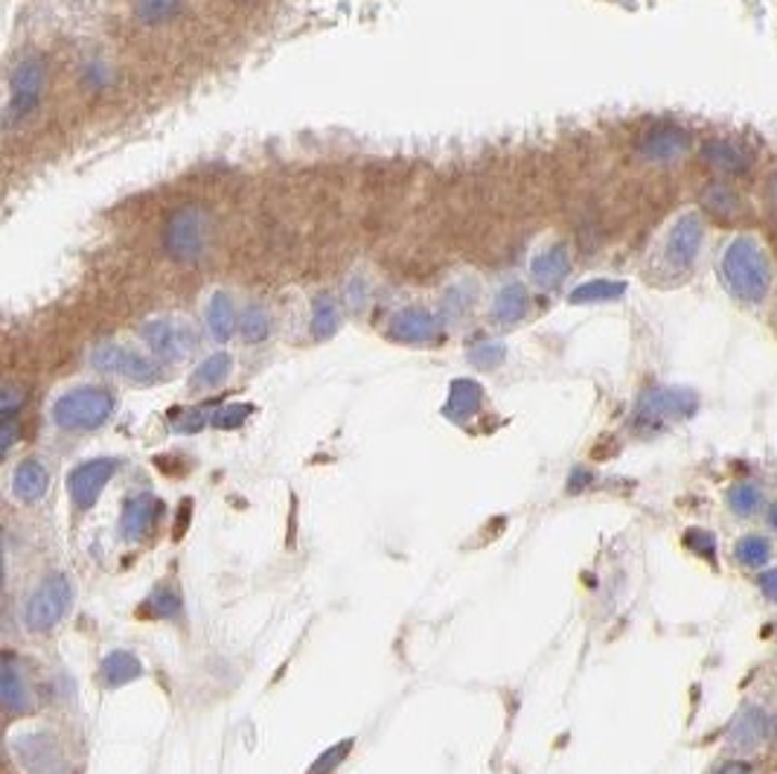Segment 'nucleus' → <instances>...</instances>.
<instances>
[{"mask_svg":"<svg viewBox=\"0 0 777 774\" xmlns=\"http://www.w3.org/2000/svg\"><path fill=\"white\" fill-rule=\"evenodd\" d=\"M210 245V219L201 207H178L163 225V251L170 259L196 265Z\"/></svg>","mask_w":777,"mask_h":774,"instance_id":"nucleus-1","label":"nucleus"},{"mask_svg":"<svg viewBox=\"0 0 777 774\" xmlns=\"http://www.w3.org/2000/svg\"><path fill=\"white\" fill-rule=\"evenodd\" d=\"M114 414V396L105 388H76L53 405L55 426L64 431H93Z\"/></svg>","mask_w":777,"mask_h":774,"instance_id":"nucleus-2","label":"nucleus"},{"mask_svg":"<svg viewBox=\"0 0 777 774\" xmlns=\"http://www.w3.org/2000/svg\"><path fill=\"white\" fill-rule=\"evenodd\" d=\"M73 606V583L64 574H50L27 602V626L36 632L53 629Z\"/></svg>","mask_w":777,"mask_h":774,"instance_id":"nucleus-3","label":"nucleus"},{"mask_svg":"<svg viewBox=\"0 0 777 774\" xmlns=\"http://www.w3.org/2000/svg\"><path fill=\"white\" fill-rule=\"evenodd\" d=\"M47 83V64L41 55H24L10 76V111L15 117H27L41 105Z\"/></svg>","mask_w":777,"mask_h":774,"instance_id":"nucleus-4","label":"nucleus"},{"mask_svg":"<svg viewBox=\"0 0 777 774\" xmlns=\"http://www.w3.org/2000/svg\"><path fill=\"white\" fill-rule=\"evenodd\" d=\"M12 751L27 774H67V760L50 734L33 731L12 739Z\"/></svg>","mask_w":777,"mask_h":774,"instance_id":"nucleus-5","label":"nucleus"},{"mask_svg":"<svg viewBox=\"0 0 777 774\" xmlns=\"http://www.w3.org/2000/svg\"><path fill=\"white\" fill-rule=\"evenodd\" d=\"M91 365L100 370V373H114V376H126L131 382H158L161 379V367L154 365L152 358L140 356V353H131L126 346L120 344H100L91 353Z\"/></svg>","mask_w":777,"mask_h":774,"instance_id":"nucleus-6","label":"nucleus"},{"mask_svg":"<svg viewBox=\"0 0 777 774\" xmlns=\"http://www.w3.org/2000/svg\"><path fill=\"white\" fill-rule=\"evenodd\" d=\"M117 460L114 457H97L88 464L76 466L67 478V492H71V502L79 510H91L97 498L102 495V490L109 486V481L117 472Z\"/></svg>","mask_w":777,"mask_h":774,"instance_id":"nucleus-7","label":"nucleus"},{"mask_svg":"<svg viewBox=\"0 0 777 774\" xmlns=\"http://www.w3.org/2000/svg\"><path fill=\"white\" fill-rule=\"evenodd\" d=\"M140 335L149 346H152L154 356H161L163 361H181L190 356V350L196 346L190 327H184L178 320H149Z\"/></svg>","mask_w":777,"mask_h":774,"instance_id":"nucleus-8","label":"nucleus"},{"mask_svg":"<svg viewBox=\"0 0 777 774\" xmlns=\"http://www.w3.org/2000/svg\"><path fill=\"white\" fill-rule=\"evenodd\" d=\"M390 335L405 344H428L440 335V323L428 309L419 306H408V309L397 312L390 320Z\"/></svg>","mask_w":777,"mask_h":774,"instance_id":"nucleus-9","label":"nucleus"},{"mask_svg":"<svg viewBox=\"0 0 777 774\" xmlns=\"http://www.w3.org/2000/svg\"><path fill=\"white\" fill-rule=\"evenodd\" d=\"M161 510V502L154 498L152 492H137V495H131V498L123 504V519H120L123 536L131 538V542L143 538L146 533L154 528V521H158Z\"/></svg>","mask_w":777,"mask_h":774,"instance_id":"nucleus-10","label":"nucleus"},{"mask_svg":"<svg viewBox=\"0 0 777 774\" xmlns=\"http://www.w3.org/2000/svg\"><path fill=\"white\" fill-rule=\"evenodd\" d=\"M0 699L3 708L10 713H29L36 708V696L29 690V682L18 661L12 656L3 658V670H0Z\"/></svg>","mask_w":777,"mask_h":774,"instance_id":"nucleus-11","label":"nucleus"},{"mask_svg":"<svg viewBox=\"0 0 777 774\" xmlns=\"http://www.w3.org/2000/svg\"><path fill=\"white\" fill-rule=\"evenodd\" d=\"M571 271V254L565 245H551L548 251H542L539 256H534L530 263V277L536 280V286L542 289H553L560 286Z\"/></svg>","mask_w":777,"mask_h":774,"instance_id":"nucleus-12","label":"nucleus"},{"mask_svg":"<svg viewBox=\"0 0 777 774\" xmlns=\"http://www.w3.org/2000/svg\"><path fill=\"white\" fill-rule=\"evenodd\" d=\"M50 486V472L38 460H24V464L15 469V478H12V492L18 502H38L41 495Z\"/></svg>","mask_w":777,"mask_h":774,"instance_id":"nucleus-13","label":"nucleus"},{"mask_svg":"<svg viewBox=\"0 0 777 774\" xmlns=\"http://www.w3.org/2000/svg\"><path fill=\"white\" fill-rule=\"evenodd\" d=\"M527 306H530V301H527L525 286H504V289L496 294V303H492V318H496L501 327H513V323L525 318Z\"/></svg>","mask_w":777,"mask_h":774,"instance_id":"nucleus-14","label":"nucleus"},{"mask_svg":"<svg viewBox=\"0 0 777 774\" xmlns=\"http://www.w3.org/2000/svg\"><path fill=\"white\" fill-rule=\"evenodd\" d=\"M480 402H484V391H480V384L472 382V379H461V382H454L452 391H449L446 417L469 419L472 414L480 408Z\"/></svg>","mask_w":777,"mask_h":774,"instance_id":"nucleus-15","label":"nucleus"},{"mask_svg":"<svg viewBox=\"0 0 777 774\" xmlns=\"http://www.w3.org/2000/svg\"><path fill=\"white\" fill-rule=\"evenodd\" d=\"M140 675H143L140 658L131 656V652H123V649L111 652V656L102 661V682L109 684V687H123V684L135 682Z\"/></svg>","mask_w":777,"mask_h":774,"instance_id":"nucleus-16","label":"nucleus"},{"mask_svg":"<svg viewBox=\"0 0 777 774\" xmlns=\"http://www.w3.org/2000/svg\"><path fill=\"white\" fill-rule=\"evenodd\" d=\"M236 327H239V323H236L234 301H230V297H227L225 292H216L208 303V329H210V335L216 338V341H227V338L234 335Z\"/></svg>","mask_w":777,"mask_h":774,"instance_id":"nucleus-17","label":"nucleus"},{"mask_svg":"<svg viewBox=\"0 0 777 774\" xmlns=\"http://www.w3.org/2000/svg\"><path fill=\"white\" fill-rule=\"evenodd\" d=\"M766 731H768L766 713L760 711V708H749V711H742L740 716H737V722H734L731 743L737 748L757 746L760 739L766 737Z\"/></svg>","mask_w":777,"mask_h":774,"instance_id":"nucleus-18","label":"nucleus"},{"mask_svg":"<svg viewBox=\"0 0 777 774\" xmlns=\"http://www.w3.org/2000/svg\"><path fill=\"white\" fill-rule=\"evenodd\" d=\"M230 370H234V358L227 356V353H216V356L204 358L199 370L192 373V388H199V391L218 388L230 376Z\"/></svg>","mask_w":777,"mask_h":774,"instance_id":"nucleus-19","label":"nucleus"},{"mask_svg":"<svg viewBox=\"0 0 777 774\" xmlns=\"http://www.w3.org/2000/svg\"><path fill=\"white\" fill-rule=\"evenodd\" d=\"M341 327V309L333 297H317L312 306V332L315 338H329Z\"/></svg>","mask_w":777,"mask_h":774,"instance_id":"nucleus-20","label":"nucleus"},{"mask_svg":"<svg viewBox=\"0 0 777 774\" xmlns=\"http://www.w3.org/2000/svg\"><path fill=\"white\" fill-rule=\"evenodd\" d=\"M143 611L158 614V618L175 620L181 614V594L175 592L172 585H158L152 592V597L143 602Z\"/></svg>","mask_w":777,"mask_h":774,"instance_id":"nucleus-21","label":"nucleus"},{"mask_svg":"<svg viewBox=\"0 0 777 774\" xmlns=\"http://www.w3.org/2000/svg\"><path fill=\"white\" fill-rule=\"evenodd\" d=\"M239 332H242L248 344L265 341V338L272 335V318H268V312H265L263 306H248L242 320H239Z\"/></svg>","mask_w":777,"mask_h":774,"instance_id":"nucleus-22","label":"nucleus"},{"mask_svg":"<svg viewBox=\"0 0 777 774\" xmlns=\"http://www.w3.org/2000/svg\"><path fill=\"white\" fill-rule=\"evenodd\" d=\"M181 3L184 0H135V12L143 24L154 27V24L175 18L181 12Z\"/></svg>","mask_w":777,"mask_h":774,"instance_id":"nucleus-23","label":"nucleus"},{"mask_svg":"<svg viewBox=\"0 0 777 774\" xmlns=\"http://www.w3.org/2000/svg\"><path fill=\"white\" fill-rule=\"evenodd\" d=\"M734 556H737V562H740L742 568H763L768 566V559H772V547H768V542L763 536H745L737 542Z\"/></svg>","mask_w":777,"mask_h":774,"instance_id":"nucleus-24","label":"nucleus"},{"mask_svg":"<svg viewBox=\"0 0 777 774\" xmlns=\"http://www.w3.org/2000/svg\"><path fill=\"white\" fill-rule=\"evenodd\" d=\"M626 286L624 283H612V280H591V283L579 286L571 294V303H597V301H612V297H621Z\"/></svg>","mask_w":777,"mask_h":774,"instance_id":"nucleus-25","label":"nucleus"},{"mask_svg":"<svg viewBox=\"0 0 777 774\" xmlns=\"http://www.w3.org/2000/svg\"><path fill=\"white\" fill-rule=\"evenodd\" d=\"M728 504H731V510L737 512V516H754V512L760 510V504H763V495H760L757 486H751V483H737V486H731V492H728Z\"/></svg>","mask_w":777,"mask_h":774,"instance_id":"nucleus-26","label":"nucleus"},{"mask_svg":"<svg viewBox=\"0 0 777 774\" xmlns=\"http://www.w3.org/2000/svg\"><path fill=\"white\" fill-rule=\"evenodd\" d=\"M506 350L504 344H498V341H484V344L472 346V365L484 367V370H492V367H498L501 361H504Z\"/></svg>","mask_w":777,"mask_h":774,"instance_id":"nucleus-27","label":"nucleus"},{"mask_svg":"<svg viewBox=\"0 0 777 774\" xmlns=\"http://www.w3.org/2000/svg\"><path fill=\"white\" fill-rule=\"evenodd\" d=\"M248 417H251V405H225V408H218L216 414H213V426H218V429H236V426H242Z\"/></svg>","mask_w":777,"mask_h":774,"instance_id":"nucleus-28","label":"nucleus"},{"mask_svg":"<svg viewBox=\"0 0 777 774\" xmlns=\"http://www.w3.org/2000/svg\"><path fill=\"white\" fill-rule=\"evenodd\" d=\"M685 542L687 547H693L699 556H705L707 562H716V542L711 533H705V530H687Z\"/></svg>","mask_w":777,"mask_h":774,"instance_id":"nucleus-29","label":"nucleus"},{"mask_svg":"<svg viewBox=\"0 0 777 774\" xmlns=\"http://www.w3.org/2000/svg\"><path fill=\"white\" fill-rule=\"evenodd\" d=\"M353 748V739H343V743H338L335 748H329L321 760H317L315 765H312V772L309 774H329L335 769V765L341 763L343 757H347V751Z\"/></svg>","mask_w":777,"mask_h":774,"instance_id":"nucleus-30","label":"nucleus"},{"mask_svg":"<svg viewBox=\"0 0 777 774\" xmlns=\"http://www.w3.org/2000/svg\"><path fill=\"white\" fill-rule=\"evenodd\" d=\"M21 408H24V391L3 388V393H0V414H3V419H15Z\"/></svg>","mask_w":777,"mask_h":774,"instance_id":"nucleus-31","label":"nucleus"},{"mask_svg":"<svg viewBox=\"0 0 777 774\" xmlns=\"http://www.w3.org/2000/svg\"><path fill=\"white\" fill-rule=\"evenodd\" d=\"M760 588H763L768 600L777 602V568H772L766 574H760Z\"/></svg>","mask_w":777,"mask_h":774,"instance_id":"nucleus-32","label":"nucleus"},{"mask_svg":"<svg viewBox=\"0 0 777 774\" xmlns=\"http://www.w3.org/2000/svg\"><path fill=\"white\" fill-rule=\"evenodd\" d=\"M15 434H18V431H15V419H3V440H0V448H3V452H10L12 443H15Z\"/></svg>","mask_w":777,"mask_h":774,"instance_id":"nucleus-33","label":"nucleus"},{"mask_svg":"<svg viewBox=\"0 0 777 774\" xmlns=\"http://www.w3.org/2000/svg\"><path fill=\"white\" fill-rule=\"evenodd\" d=\"M716 774H754V772H751V765H745V763H728V765H723V769H719Z\"/></svg>","mask_w":777,"mask_h":774,"instance_id":"nucleus-34","label":"nucleus"},{"mask_svg":"<svg viewBox=\"0 0 777 774\" xmlns=\"http://www.w3.org/2000/svg\"><path fill=\"white\" fill-rule=\"evenodd\" d=\"M588 481H591V474H588L586 469H577V472H574V481H571L568 490H571V492H577V490H579V483H582V486H586Z\"/></svg>","mask_w":777,"mask_h":774,"instance_id":"nucleus-35","label":"nucleus"},{"mask_svg":"<svg viewBox=\"0 0 777 774\" xmlns=\"http://www.w3.org/2000/svg\"><path fill=\"white\" fill-rule=\"evenodd\" d=\"M768 521H772V528L777 530V504L772 507V510H768Z\"/></svg>","mask_w":777,"mask_h":774,"instance_id":"nucleus-36","label":"nucleus"}]
</instances>
